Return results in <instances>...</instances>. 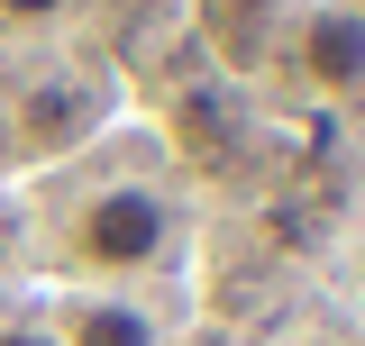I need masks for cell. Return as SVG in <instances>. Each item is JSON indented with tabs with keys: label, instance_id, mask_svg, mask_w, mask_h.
<instances>
[{
	"label": "cell",
	"instance_id": "7a4b0ae2",
	"mask_svg": "<svg viewBox=\"0 0 365 346\" xmlns=\"http://www.w3.org/2000/svg\"><path fill=\"white\" fill-rule=\"evenodd\" d=\"M110 119H119V100H110V73L101 64H46L9 100V155L55 173V164H73L83 146H101Z\"/></svg>",
	"mask_w": 365,
	"mask_h": 346
},
{
	"label": "cell",
	"instance_id": "5b68a950",
	"mask_svg": "<svg viewBox=\"0 0 365 346\" xmlns=\"http://www.w3.org/2000/svg\"><path fill=\"white\" fill-rule=\"evenodd\" d=\"M46 319H55V346H165V319L146 292H64Z\"/></svg>",
	"mask_w": 365,
	"mask_h": 346
},
{
	"label": "cell",
	"instance_id": "6da1fadb",
	"mask_svg": "<svg viewBox=\"0 0 365 346\" xmlns=\"http://www.w3.org/2000/svg\"><path fill=\"white\" fill-rule=\"evenodd\" d=\"M174 155L146 146L128 173L101 164L83 146L73 164H55V201H46V246L73 273V292H137L146 273H165L182 246V182Z\"/></svg>",
	"mask_w": 365,
	"mask_h": 346
},
{
	"label": "cell",
	"instance_id": "52a82bcc",
	"mask_svg": "<svg viewBox=\"0 0 365 346\" xmlns=\"http://www.w3.org/2000/svg\"><path fill=\"white\" fill-rule=\"evenodd\" d=\"M0 346H55V319H46V310H9V301H0Z\"/></svg>",
	"mask_w": 365,
	"mask_h": 346
},
{
	"label": "cell",
	"instance_id": "277c9868",
	"mask_svg": "<svg viewBox=\"0 0 365 346\" xmlns=\"http://www.w3.org/2000/svg\"><path fill=\"white\" fill-rule=\"evenodd\" d=\"M302 0H182V37L201 46L220 73H265Z\"/></svg>",
	"mask_w": 365,
	"mask_h": 346
},
{
	"label": "cell",
	"instance_id": "ba28073f",
	"mask_svg": "<svg viewBox=\"0 0 365 346\" xmlns=\"http://www.w3.org/2000/svg\"><path fill=\"white\" fill-rule=\"evenodd\" d=\"M356 9H365V0H356Z\"/></svg>",
	"mask_w": 365,
	"mask_h": 346
},
{
	"label": "cell",
	"instance_id": "3957f363",
	"mask_svg": "<svg viewBox=\"0 0 365 346\" xmlns=\"http://www.w3.org/2000/svg\"><path fill=\"white\" fill-rule=\"evenodd\" d=\"M265 73H283L311 110H356L365 100V9L356 0H302Z\"/></svg>",
	"mask_w": 365,
	"mask_h": 346
},
{
	"label": "cell",
	"instance_id": "8992f818",
	"mask_svg": "<svg viewBox=\"0 0 365 346\" xmlns=\"http://www.w3.org/2000/svg\"><path fill=\"white\" fill-rule=\"evenodd\" d=\"M73 19H83V0H0V37H55Z\"/></svg>",
	"mask_w": 365,
	"mask_h": 346
}]
</instances>
